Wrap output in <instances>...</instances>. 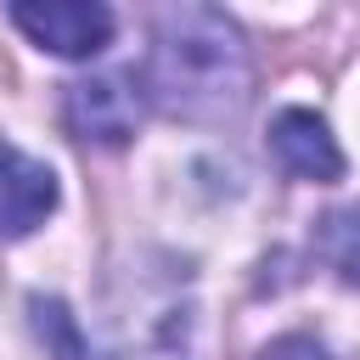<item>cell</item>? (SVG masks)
Returning a JSON list of instances; mask_svg holds the SVG:
<instances>
[{
	"label": "cell",
	"mask_w": 360,
	"mask_h": 360,
	"mask_svg": "<svg viewBox=\"0 0 360 360\" xmlns=\"http://www.w3.org/2000/svg\"><path fill=\"white\" fill-rule=\"evenodd\" d=\"M141 96L180 124H231L253 96V51L219 6H163L141 62Z\"/></svg>",
	"instance_id": "obj_1"
},
{
	"label": "cell",
	"mask_w": 360,
	"mask_h": 360,
	"mask_svg": "<svg viewBox=\"0 0 360 360\" xmlns=\"http://www.w3.org/2000/svg\"><path fill=\"white\" fill-rule=\"evenodd\" d=\"M107 360H202L197 354V304L174 281H141L118 304Z\"/></svg>",
	"instance_id": "obj_2"
},
{
	"label": "cell",
	"mask_w": 360,
	"mask_h": 360,
	"mask_svg": "<svg viewBox=\"0 0 360 360\" xmlns=\"http://www.w3.org/2000/svg\"><path fill=\"white\" fill-rule=\"evenodd\" d=\"M6 17L39 51L68 56V62H84V56L107 51L112 28H118V17L101 0H17V6H6Z\"/></svg>",
	"instance_id": "obj_3"
},
{
	"label": "cell",
	"mask_w": 360,
	"mask_h": 360,
	"mask_svg": "<svg viewBox=\"0 0 360 360\" xmlns=\"http://www.w3.org/2000/svg\"><path fill=\"white\" fill-rule=\"evenodd\" d=\"M62 118L90 146H129L141 129V90H129L124 73H90L73 79L62 96Z\"/></svg>",
	"instance_id": "obj_4"
},
{
	"label": "cell",
	"mask_w": 360,
	"mask_h": 360,
	"mask_svg": "<svg viewBox=\"0 0 360 360\" xmlns=\"http://www.w3.org/2000/svg\"><path fill=\"white\" fill-rule=\"evenodd\" d=\"M270 158L292 174V180H309V186H332L343 180V146L332 135V124L309 107H281L270 118Z\"/></svg>",
	"instance_id": "obj_5"
},
{
	"label": "cell",
	"mask_w": 360,
	"mask_h": 360,
	"mask_svg": "<svg viewBox=\"0 0 360 360\" xmlns=\"http://www.w3.org/2000/svg\"><path fill=\"white\" fill-rule=\"evenodd\" d=\"M56 197H62V186H56L51 163H39L22 146L0 141V236L17 242L28 231H39L56 214Z\"/></svg>",
	"instance_id": "obj_6"
},
{
	"label": "cell",
	"mask_w": 360,
	"mask_h": 360,
	"mask_svg": "<svg viewBox=\"0 0 360 360\" xmlns=\"http://www.w3.org/2000/svg\"><path fill=\"white\" fill-rule=\"evenodd\" d=\"M315 259L343 287H360V202H343L315 219Z\"/></svg>",
	"instance_id": "obj_7"
},
{
	"label": "cell",
	"mask_w": 360,
	"mask_h": 360,
	"mask_svg": "<svg viewBox=\"0 0 360 360\" xmlns=\"http://www.w3.org/2000/svg\"><path fill=\"white\" fill-rule=\"evenodd\" d=\"M259 360H338L315 332H281V338H270L264 349H259Z\"/></svg>",
	"instance_id": "obj_8"
}]
</instances>
